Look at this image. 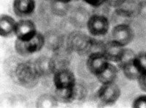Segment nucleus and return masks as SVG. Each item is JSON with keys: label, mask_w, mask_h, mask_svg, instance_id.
<instances>
[{"label": "nucleus", "mask_w": 146, "mask_h": 108, "mask_svg": "<svg viewBox=\"0 0 146 108\" xmlns=\"http://www.w3.org/2000/svg\"><path fill=\"white\" fill-rule=\"evenodd\" d=\"M135 56H136V54H135L134 51L131 50V49H127V48H126L123 58H121V61L118 63L120 68L123 65H124L125 64L128 63V62H131V61L134 60Z\"/></svg>", "instance_id": "20"}, {"label": "nucleus", "mask_w": 146, "mask_h": 108, "mask_svg": "<svg viewBox=\"0 0 146 108\" xmlns=\"http://www.w3.org/2000/svg\"><path fill=\"white\" fill-rule=\"evenodd\" d=\"M118 75V67L113 62H110L108 67L96 76V79L101 84H109L115 82Z\"/></svg>", "instance_id": "15"}, {"label": "nucleus", "mask_w": 146, "mask_h": 108, "mask_svg": "<svg viewBox=\"0 0 146 108\" xmlns=\"http://www.w3.org/2000/svg\"><path fill=\"white\" fill-rule=\"evenodd\" d=\"M137 82L139 88L143 92H146V73L141 74L138 79Z\"/></svg>", "instance_id": "22"}, {"label": "nucleus", "mask_w": 146, "mask_h": 108, "mask_svg": "<svg viewBox=\"0 0 146 108\" xmlns=\"http://www.w3.org/2000/svg\"><path fill=\"white\" fill-rule=\"evenodd\" d=\"M10 71V76L15 84L25 88L36 86L40 78L33 65L22 61L16 63Z\"/></svg>", "instance_id": "1"}, {"label": "nucleus", "mask_w": 146, "mask_h": 108, "mask_svg": "<svg viewBox=\"0 0 146 108\" xmlns=\"http://www.w3.org/2000/svg\"><path fill=\"white\" fill-rule=\"evenodd\" d=\"M112 39L126 47L132 42L135 39V33L129 25L120 23L113 27L111 31Z\"/></svg>", "instance_id": "7"}, {"label": "nucleus", "mask_w": 146, "mask_h": 108, "mask_svg": "<svg viewBox=\"0 0 146 108\" xmlns=\"http://www.w3.org/2000/svg\"><path fill=\"white\" fill-rule=\"evenodd\" d=\"M33 67L40 77H47L55 73L57 70L54 58L42 55L35 61Z\"/></svg>", "instance_id": "11"}, {"label": "nucleus", "mask_w": 146, "mask_h": 108, "mask_svg": "<svg viewBox=\"0 0 146 108\" xmlns=\"http://www.w3.org/2000/svg\"><path fill=\"white\" fill-rule=\"evenodd\" d=\"M110 23L106 16L102 15H91L88 18L86 28L88 33L93 36H104L109 32Z\"/></svg>", "instance_id": "4"}, {"label": "nucleus", "mask_w": 146, "mask_h": 108, "mask_svg": "<svg viewBox=\"0 0 146 108\" xmlns=\"http://www.w3.org/2000/svg\"><path fill=\"white\" fill-rule=\"evenodd\" d=\"M83 1L94 7H100L106 2V0H83Z\"/></svg>", "instance_id": "23"}, {"label": "nucleus", "mask_w": 146, "mask_h": 108, "mask_svg": "<svg viewBox=\"0 0 146 108\" xmlns=\"http://www.w3.org/2000/svg\"><path fill=\"white\" fill-rule=\"evenodd\" d=\"M45 45V36L42 33H37L35 38L27 41L16 39L15 42V52L23 58L38 52Z\"/></svg>", "instance_id": "3"}, {"label": "nucleus", "mask_w": 146, "mask_h": 108, "mask_svg": "<svg viewBox=\"0 0 146 108\" xmlns=\"http://www.w3.org/2000/svg\"><path fill=\"white\" fill-rule=\"evenodd\" d=\"M15 20L7 14H2L0 16V35L2 37L10 38L15 36L16 26Z\"/></svg>", "instance_id": "14"}, {"label": "nucleus", "mask_w": 146, "mask_h": 108, "mask_svg": "<svg viewBox=\"0 0 146 108\" xmlns=\"http://www.w3.org/2000/svg\"><path fill=\"white\" fill-rule=\"evenodd\" d=\"M37 30L35 23L32 20L22 18L16 23L15 36L16 39L27 41L32 39L37 34Z\"/></svg>", "instance_id": "6"}, {"label": "nucleus", "mask_w": 146, "mask_h": 108, "mask_svg": "<svg viewBox=\"0 0 146 108\" xmlns=\"http://www.w3.org/2000/svg\"><path fill=\"white\" fill-rule=\"evenodd\" d=\"M55 97L59 103L70 104L76 99V92L75 86L73 88H66L57 89L55 91Z\"/></svg>", "instance_id": "16"}, {"label": "nucleus", "mask_w": 146, "mask_h": 108, "mask_svg": "<svg viewBox=\"0 0 146 108\" xmlns=\"http://www.w3.org/2000/svg\"><path fill=\"white\" fill-rule=\"evenodd\" d=\"M134 64L140 73H146V52H141L136 54Z\"/></svg>", "instance_id": "19"}, {"label": "nucleus", "mask_w": 146, "mask_h": 108, "mask_svg": "<svg viewBox=\"0 0 146 108\" xmlns=\"http://www.w3.org/2000/svg\"><path fill=\"white\" fill-rule=\"evenodd\" d=\"M53 84L57 89L73 88L76 86V78L74 73L68 68L57 69L53 74Z\"/></svg>", "instance_id": "8"}, {"label": "nucleus", "mask_w": 146, "mask_h": 108, "mask_svg": "<svg viewBox=\"0 0 146 108\" xmlns=\"http://www.w3.org/2000/svg\"><path fill=\"white\" fill-rule=\"evenodd\" d=\"M58 100L55 95L43 94L40 95L36 101V107L39 108H53L58 107Z\"/></svg>", "instance_id": "17"}, {"label": "nucleus", "mask_w": 146, "mask_h": 108, "mask_svg": "<svg viewBox=\"0 0 146 108\" xmlns=\"http://www.w3.org/2000/svg\"><path fill=\"white\" fill-rule=\"evenodd\" d=\"M125 49V46L112 39L104 44L102 52L110 62L118 63L124 54Z\"/></svg>", "instance_id": "12"}, {"label": "nucleus", "mask_w": 146, "mask_h": 108, "mask_svg": "<svg viewBox=\"0 0 146 108\" xmlns=\"http://www.w3.org/2000/svg\"><path fill=\"white\" fill-rule=\"evenodd\" d=\"M110 61L102 52H94L88 54L86 67L92 75L97 76L110 64Z\"/></svg>", "instance_id": "9"}, {"label": "nucleus", "mask_w": 146, "mask_h": 108, "mask_svg": "<svg viewBox=\"0 0 146 108\" xmlns=\"http://www.w3.org/2000/svg\"><path fill=\"white\" fill-rule=\"evenodd\" d=\"M55 1H56V2H61V3H64V4H68L70 2H71L72 0H55Z\"/></svg>", "instance_id": "25"}, {"label": "nucleus", "mask_w": 146, "mask_h": 108, "mask_svg": "<svg viewBox=\"0 0 146 108\" xmlns=\"http://www.w3.org/2000/svg\"><path fill=\"white\" fill-rule=\"evenodd\" d=\"M35 9V0H14L13 3V10L18 18H27L31 16Z\"/></svg>", "instance_id": "13"}, {"label": "nucleus", "mask_w": 146, "mask_h": 108, "mask_svg": "<svg viewBox=\"0 0 146 108\" xmlns=\"http://www.w3.org/2000/svg\"><path fill=\"white\" fill-rule=\"evenodd\" d=\"M125 77L130 81H137L141 73L134 64V60L128 62L121 67Z\"/></svg>", "instance_id": "18"}, {"label": "nucleus", "mask_w": 146, "mask_h": 108, "mask_svg": "<svg viewBox=\"0 0 146 108\" xmlns=\"http://www.w3.org/2000/svg\"><path fill=\"white\" fill-rule=\"evenodd\" d=\"M143 10V4L140 0H124L115 9L117 15L124 18H133L139 16Z\"/></svg>", "instance_id": "10"}, {"label": "nucleus", "mask_w": 146, "mask_h": 108, "mask_svg": "<svg viewBox=\"0 0 146 108\" xmlns=\"http://www.w3.org/2000/svg\"><path fill=\"white\" fill-rule=\"evenodd\" d=\"M94 40L86 33L81 31H73L66 39V46L73 52L80 54L91 53L93 49Z\"/></svg>", "instance_id": "2"}, {"label": "nucleus", "mask_w": 146, "mask_h": 108, "mask_svg": "<svg viewBox=\"0 0 146 108\" xmlns=\"http://www.w3.org/2000/svg\"><path fill=\"white\" fill-rule=\"evenodd\" d=\"M121 94V91L118 85L115 83L109 84H101L97 92V97L103 105H113Z\"/></svg>", "instance_id": "5"}, {"label": "nucleus", "mask_w": 146, "mask_h": 108, "mask_svg": "<svg viewBox=\"0 0 146 108\" xmlns=\"http://www.w3.org/2000/svg\"><path fill=\"white\" fill-rule=\"evenodd\" d=\"M131 107L134 108H146V94H140L135 97Z\"/></svg>", "instance_id": "21"}, {"label": "nucleus", "mask_w": 146, "mask_h": 108, "mask_svg": "<svg viewBox=\"0 0 146 108\" xmlns=\"http://www.w3.org/2000/svg\"><path fill=\"white\" fill-rule=\"evenodd\" d=\"M124 2V0H106V3L110 7L116 9L119 7L121 4Z\"/></svg>", "instance_id": "24"}]
</instances>
